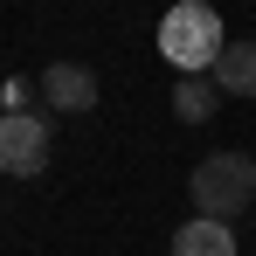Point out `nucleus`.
<instances>
[{
    "label": "nucleus",
    "mask_w": 256,
    "mask_h": 256,
    "mask_svg": "<svg viewBox=\"0 0 256 256\" xmlns=\"http://www.w3.org/2000/svg\"><path fill=\"white\" fill-rule=\"evenodd\" d=\"M214 90L228 97H256V42H228L214 62Z\"/></svg>",
    "instance_id": "6"
},
{
    "label": "nucleus",
    "mask_w": 256,
    "mask_h": 256,
    "mask_svg": "<svg viewBox=\"0 0 256 256\" xmlns=\"http://www.w3.org/2000/svg\"><path fill=\"white\" fill-rule=\"evenodd\" d=\"M214 76H180V90H173V111H180V125H208L214 118Z\"/></svg>",
    "instance_id": "7"
},
{
    "label": "nucleus",
    "mask_w": 256,
    "mask_h": 256,
    "mask_svg": "<svg viewBox=\"0 0 256 256\" xmlns=\"http://www.w3.org/2000/svg\"><path fill=\"white\" fill-rule=\"evenodd\" d=\"M187 194H194L201 222H236L256 201V160L250 152H208L194 166V180H187Z\"/></svg>",
    "instance_id": "2"
},
{
    "label": "nucleus",
    "mask_w": 256,
    "mask_h": 256,
    "mask_svg": "<svg viewBox=\"0 0 256 256\" xmlns=\"http://www.w3.org/2000/svg\"><path fill=\"white\" fill-rule=\"evenodd\" d=\"M48 111H97V76H90L84 62H48L42 76H35Z\"/></svg>",
    "instance_id": "4"
},
{
    "label": "nucleus",
    "mask_w": 256,
    "mask_h": 256,
    "mask_svg": "<svg viewBox=\"0 0 256 256\" xmlns=\"http://www.w3.org/2000/svg\"><path fill=\"white\" fill-rule=\"evenodd\" d=\"M173 256H236V236H228V222H180Z\"/></svg>",
    "instance_id": "5"
},
{
    "label": "nucleus",
    "mask_w": 256,
    "mask_h": 256,
    "mask_svg": "<svg viewBox=\"0 0 256 256\" xmlns=\"http://www.w3.org/2000/svg\"><path fill=\"white\" fill-rule=\"evenodd\" d=\"M48 166V118L42 111H0V173L35 180Z\"/></svg>",
    "instance_id": "3"
},
{
    "label": "nucleus",
    "mask_w": 256,
    "mask_h": 256,
    "mask_svg": "<svg viewBox=\"0 0 256 256\" xmlns=\"http://www.w3.org/2000/svg\"><path fill=\"white\" fill-rule=\"evenodd\" d=\"M222 14H214L208 0H180L166 7V21H160V56H166L180 76H214V62H222Z\"/></svg>",
    "instance_id": "1"
}]
</instances>
